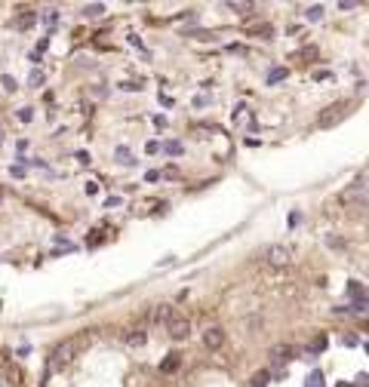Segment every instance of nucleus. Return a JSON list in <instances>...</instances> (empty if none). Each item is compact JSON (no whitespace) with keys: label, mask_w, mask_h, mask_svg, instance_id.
Returning <instances> with one entry per match:
<instances>
[{"label":"nucleus","mask_w":369,"mask_h":387,"mask_svg":"<svg viewBox=\"0 0 369 387\" xmlns=\"http://www.w3.org/2000/svg\"><path fill=\"white\" fill-rule=\"evenodd\" d=\"M40 19H43V25H47V28H53V25L59 22V10H47Z\"/></svg>","instance_id":"nucleus-17"},{"label":"nucleus","mask_w":369,"mask_h":387,"mask_svg":"<svg viewBox=\"0 0 369 387\" xmlns=\"http://www.w3.org/2000/svg\"><path fill=\"white\" fill-rule=\"evenodd\" d=\"M74 351H77V344H74L71 338H68V341H62V344H56V351H53V357H50V372H56V369L68 366V363L74 360Z\"/></svg>","instance_id":"nucleus-2"},{"label":"nucleus","mask_w":369,"mask_h":387,"mask_svg":"<svg viewBox=\"0 0 369 387\" xmlns=\"http://www.w3.org/2000/svg\"><path fill=\"white\" fill-rule=\"evenodd\" d=\"M203 344L209 347V351H218V347L225 344V329H221V326L206 329V332H203Z\"/></svg>","instance_id":"nucleus-6"},{"label":"nucleus","mask_w":369,"mask_h":387,"mask_svg":"<svg viewBox=\"0 0 369 387\" xmlns=\"http://www.w3.org/2000/svg\"><path fill=\"white\" fill-rule=\"evenodd\" d=\"M305 19H308V22H320V19H323V7H308V10H305Z\"/></svg>","instance_id":"nucleus-15"},{"label":"nucleus","mask_w":369,"mask_h":387,"mask_svg":"<svg viewBox=\"0 0 369 387\" xmlns=\"http://www.w3.org/2000/svg\"><path fill=\"white\" fill-rule=\"evenodd\" d=\"M286 77H289L286 68H274V71H268V83H280V80H286Z\"/></svg>","instance_id":"nucleus-12"},{"label":"nucleus","mask_w":369,"mask_h":387,"mask_svg":"<svg viewBox=\"0 0 369 387\" xmlns=\"http://www.w3.org/2000/svg\"><path fill=\"white\" fill-rule=\"evenodd\" d=\"M178 363H181V360H178V354H169V360H163V366H160V369H163V372H172V369H178Z\"/></svg>","instance_id":"nucleus-18"},{"label":"nucleus","mask_w":369,"mask_h":387,"mask_svg":"<svg viewBox=\"0 0 369 387\" xmlns=\"http://www.w3.org/2000/svg\"><path fill=\"white\" fill-rule=\"evenodd\" d=\"M289 360H292V347H289V344H274V347H271V366L280 369V366H286Z\"/></svg>","instance_id":"nucleus-7"},{"label":"nucleus","mask_w":369,"mask_h":387,"mask_svg":"<svg viewBox=\"0 0 369 387\" xmlns=\"http://www.w3.org/2000/svg\"><path fill=\"white\" fill-rule=\"evenodd\" d=\"M145 341H148V329H132V332L123 338V344H126V347H142Z\"/></svg>","instance_id":"nucleus-9"},{"label":"nucleus","mask_w":369,"mask_h":387,"mask_svg":"<svg viewBox=\"0 0 369 387\" xmlns=\"http://www.w3.org/2000/svg\"><path fill=\"white\" fill-rule=\"evenodd\" d=\"M308 387H326L323 372H311V375H308Z\"/></svg>","instance_id":"nucleus-16"},{"label":"nucleus","mask_w":369,"mask_h":387,"mask_svg":"<svg viewBox=\"0 0 369 387\" xmlns=\"http://www.w3.org/2000/svg\"><path fill=\"white\" fill-rule=\"evenodd\" d=\"M114 160H117V163H126V166H132V163H135L129 148H117V151H114Z\"/></svg>","instance_id":"nucleus-10"},{"label":"nucleus","mask_w":369,"mask_h":387,"mask_svg":"<svg viewBox=\"0 0 369 387\" xmlns=\"http://www.w3.org/2000/svg\"><path fill=\"white\" fill-rule=\"evenodd\" d=\"M34 22H37V13H34V10H22V16H19V25H22V28H31Z\"/></svg>","instance_id":"nucleus-13"},{"label":"nucleus","mask_w":369,"mask_h":387,"mask_svg":"<svg viewBox=\"0 0 369 387\" xmlns=\"http://www.w3.org/2000/svg\"><path fill=\"white\" fill-rule=\"evenodd\" d=\"M4 89H7V92H16V89H19V86H16V80H13L10 74H4Z\"/></svg>","instance_id":"nucleus-24"},{"label":"nucleus","mask_w":369,"mask_h":387,"mask_svg":"<svg viewBox=\"0 0 369 387\" xmlns=\"http://www.w3.org/2000/svg\"><path fill=\"white\" fill-rule=\"evenodd\" d=\"M366 384H369V375H366V372H360V375L354 378V387H366Z\"/></svg>","instance_id":"nucleus-26"},{"label":"nucleus","mask_w":369,"mask_h":387,"mask_svg":"<svg viewBox=\"0 0 369 387\" xmlns=\"http://www.w3.org/2000/svg\"><path fill=\"white\" fill-rule=\"evenodd\" d=\"M339 7H342V10H354V7H357V0H342Z\"/></svg>","instance_id":"nucleus-28"},{"label":"nucleus","mask_w":369,"mask_h":387,"mask_svg":"<svg viewBox=\"0 0 369 387\" xmlns=\"http://www.w3.org/2000/svg\"><path fill=\"white\" fill-rule=\"evenodd\" d=\"M169 317H172V307L169 304H157L151 311V317H148V323H151V326H166Z\"/></svg>","instance_id":"nucleus-8"},{"label":"nucleus","mask_w":369,"mask_h":387,"mask_svg":"<svg viewBox=\"0 0 369 387\" xmlns=\"http://www.w3.org/2000/svg\"><path fill=\"white\" fill-rule=\"evenodd\" d=\"M16 117H19L22 123H28V120L34 117V114H31V108H19V111H16Z\"/></svg>","instance_id":"nucleus-23"},{"label":"nucleus","mask_w":369,"mask_h":387,"mask_svg":"<svg viewBox=\"0 0 369 387\" xmlns=\"http://www.w3.org/2000/svg\"><path fill=\"white\" fill-rule=\"evenodd\" d=\"M102 13H105V7H102V4H89V7L83 10V16H89V19H96V16H102Z\"/></svg>","instance_id":"nucleus-21"},{"label":"nucleus","mask_w":369,"mask_h":387,"mask_svg":"<svg viewBox=\"0 0 369 387\" xmlns=\"http://www.w3.org/2000/svg\"><path fill=\"white\" fill-rule=\"evenodd\" d=\"M166 335L169 338H175V341H184V338H188L191 335V323L188 320H184V317H178V314H172L169 320H166Z\"/></svg>","instance_id":"nucleus-4"},{"label":"nucleus","mask_w":369,"mask_h":387,"mask_svg":"<svg viewBox=\"0 0 369 387\" xmlns=\"http://www.w3.org/2000/svg\"><path fill=\"white\" fill-rule=\"evenodd\" d=\"M268 378H271L268 372H255V378H252V384H249V387H268Z\"/></svg>","instance_id":"nucleus-19"},{"label":"nucleus","mask_w":369,"mask_h":387,"mask_svg":"<svg viewBox=\"0 0 369 387\" xmlns=\"http://www.w3.org/2000/svg\"><path fill=\"white\" fill-rule=\"evenodd\" d=\"M28 86H43V71H40V68H34V71L28 74Z\"/></svg>","instance_id":"nucleus-14"},{"label":"nucleus","mask_w":369,"mask_h":387,"mask_svg":"<svg viewBox=\"0 0 369 387\" xmlns=\"http://www.w3.org/2000/svg\"><path fill=\"white\" fill-rule=\"evenodd\" d=\"M342 200H345V203H360V206L366 203V184H363V178H357V181L342 194Z\"/></svg>","instance_id":"nucleus-5"},{"label":"nucleus","mask_w":369,"mask_h":387,"mask_svg":"<svg viewBox=\"0 0 369 387\" xmlns=\"http://www.w3.org/2000/svg\"><path fill=\"white\" fill-rule=\"evenodd\" d=\"M249 31H252V34H265V37H274V28H271V25H252Z\"/></svg>","instance_id":"nucleus-22"},{"label":"nucleus","mask_w":369,"mask_h":387,"mask_svg":"<svg viewBox=\"0 0 369 387\" xmlns=\"http://www.w3.org/2000/svg\"><path fill=\"white\" fill-rule=\"evenodd\" d=\"M10 172H13V175H16V178H22V175H25V166H13V169H10Z\"/></svg>","instance_id":"nucleus-29"},{"label":"nucleus","mask_w":369,"mask_h":387,"mask_svg":"<svg viewBox=\"0 0 369 387\" xmlns=\"http://www.w3.org/2000/svg\"><path fill=\"white\" fill-rule=\"evenodd\" d=\"M184 37H194V40H212L209 31H197V28H194V31H184Z\"/></svg>","instance_id":"nucleus-20"},{"label":"nucleus","mask_w":369,"mask_h":387,"mask_svg":"<svg viewBox=\"0 0 369 387\" xmlns=\"http://www.w3.org/2000/svg\"><path fill=\"white\" fill-rule=\"evenodd\" d=\"M348 289H351V295H354V298H363V286H360L357 280H351V286H348Z\"/></svg>","instance_id":"nucleus-25"},{"label":"nucleus","mask_w":369,"mask_h":387,"mask_svg":"<svg viewBox=\"0 0 369 387\" xmlns=\"http://www.w3.org/2000/svg\"><path fill=\"white\" fill-rule=\"evenodd\" d=\"M265 261L271 267H286V264H292V249L283 246V243H274V246L265 249Z\"/></svg>","instance_id":"nucleus-3"},{"label":"nucleus","mask_w":369,"mask_h":387,"mask_svg":"<svg viewBox=\"0 0 369 387\" xmlns=\"http://www.w3.org/2000/svg\"><path fill=\"white\" fill-rule=\"evenodd\" d=\"M163 151L169 154V157H181V154H184V144H181V141H166Z\"/></svg>","instance_id":"nucleus-11"},{"label":"nucleus","mask_w":369,"mask_h":387,"mask_svg":"<svg viewBox=\"0 0 369 387\" xmlns=\"http://www.w3.org/2000/svg\"><path fill=\"white\" fill-rule=\"evenodd\" d=\"M348 111H351V102H336V105H329L326 111H320V117H317V126L320 129H329V126H336L348 117Z\"/></svg>","instance_id":"nucleus-1"},{"label":"nucleus","mask_w":369,"mask_h":387,"mask_svg":"<svg viewBox=\"0 0 369 387\" xmlns=\"http://www.w3.org/2000/svg\"><path fill=\"white\" fill-rule=\"evenodd\" d=\"M120 89H126V92H139L142 86H139V83H120Z\"/></svg>","instance_id":"nucleus-27"}]
</instances>
